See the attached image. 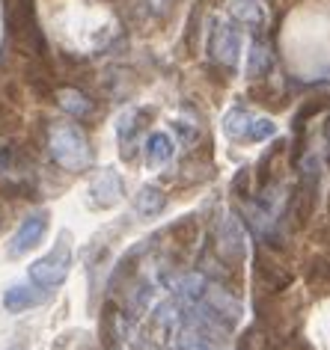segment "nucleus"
Returning a JSON list of instances; mask_svg holds the SVG:
<instances>
[{
	"label": "nucleus",
	"mask_w": 330,
	"mask_h": 350,
	"mask_svg": "<svg viewBox=\"0 0 330 350\" xmlns=\"http://www.w3.org/2000/svg\"><path fill=\"white\" fill-rule=\"evenodd\" d=\"M48 148H51V157L68 172H84L92 161L90 143H86L84 131L75 128V125H54L51 128Z\"/></svg>",
	"instance_id": "obj_1"
},
{
	"label": "nucleus",
	"mask_w": 330,
	"mask_h": 350,
	"mask_svg": "<svg viewBox=\"0 0 330 350\" xmlns=\"http://www.w3.org/2000/svg\"><path fill=\"white\" fill-rule=\"evenodd\" d=\"M68 270H72V243H68V234H63L48 256H42L39 261L30 265V282L48 291V288L66 282Z\"/></svg>",
	"instance_id": "obj_2"
},
{
	"label": "nucleus",
	"mask_w": 330,
	"mask_h": 350,
	"mask_svg": "<svg viewBox=\"0 0 330 350\" xmlns=\"http://www.w3.org/2000/svg\"><path fill=\"white\" fill-rule=\"evenodd\" d=\"M217 252L229 265H241L247 258V238L236 211H227L223 220H217Z\"/></svg>",
	"instance_id": "obj_3"
},
{
	"label": "nucleus",
	"mask_w": 330,
	"mask_h": 350,
	"mask_svg": "<svg viewBox=\"0 0 330 350\" xmlns=\"http://www.w3.org/2000/svg\"><path fill=\"white\" fill-rule=\"evenodd\" d=\"M208 54H212L214 63L220 66H236L238 54H241V36L236 30V24H214L212 39H208Z\"/></svg>",
	"instance_id": "obj_4"
},
{
	"label": "nucleus",
	"mask_w": 330,
	"mask_h": 350,
	"mask_svg": "<svg viewBox=\"0 0 330 350\" xmlns=\"http://www.w3.org/2000/svg\"><path fill=\"white\" fill-rule=\"evenodd\" d=\"M48 232V211H36L30 214L27 220L18 226V232L12 234V243H10V256L18 258L24 252H30L33 247H39L42 238H45Z\"/></svg>",
	"instance_id": "obj_5"
},
{
	"label": "nucleus",
	"mask_w": 330,
	"mask_h": 350,
	"mask_svg": "<svg viewBox=\"0 0 330 350\" xmlns=\"http://www.w3.org/2000/svg\"><path fill=\"white\" fill-rule=\"evenodd\" d=\"M90 196H92V205H99V208L116 205L123 199V178L114 170H101L90 181Z\"/></svg>",
	"instance_id": "obj_6"
},
{
	"label": "nucleus",
	"mask_w": 330,
	"mask_h": 350,
	"mask_svg": "<svg viewBox=\"0 0 330 350\" xmlns=\"http://www.w3.org/2000/svg\"><path fill=\"white\" fill-rule=\"evenodd\" d=\"M45 300V288L39 285H12L10 291L3 294V306L10 312H24V309H33V306H39Z\"/></svg>",
	"instance_id": "obj_7"
},
{
	"label": "nucleus",
	"mask_w": 330,
	"mask_h": 350,
	"mask_svg": "<svg viewBox=\"0 0 330 350\" xmlns=\"http://www.w3.org/2000/svg\"><path fill=\"white\" fill-rule=\"evenodd\" d=\"M173 152H176V143L167 137V134H149L146 137V143H143V154H146V163L149 166H164V163H170L173 161Z\"/></svg>",
	"instance_id": "obj_8"
},
{
	"label": "nucleus",
	"mask_w": 330,
	"mask_h": 350,
	"mask_svg": "<svg viewBox=\"0 0 330 350\" xmlns=\"http://www.w3.org/2000/svg\"><path fill=\"white\" fill-rule=\"evenodd\" d=\"M164 205H167V196H164V190L155 187V185L140 187V193L134 196V211L140 217H158L164 211Z\"/></svg>",
	"instance_id": "obj_9"
},
{
	"label": "nucleus",
	"mask_w": 330,
	"mask_h": 350,
	"mask_svg": "<svg viewBox=\"0 0 330 350\" xmlns=\"http://www.w3.org/2000/svg\"><path fill=\"white\" fill-rule=\"evenodd\" d=\"M137 119H140V110L128 107L123 116H119V122H116V134H119V146H123V157L134 154V137H137V131H140Z\"/></svg>",
	"instance_id": "obj_10"
},
{
	"label": "nucleus",
	"mask_w": 330,
	"mask_h": 350,
	"mask_svg": "<svg viewBox=\"0 0 330 350\" xmlns=\"http://www.w3.org/2000/svg\"><path fill=\"white\" fill-rule=\"evenodd\" d=\"M274 68V57H271V48L265 42H253L250 45V54H247V77H265L268 72Z\"/></svg>",
	"instance_id": "obj_11"
},
{
	"label": "nucleus",
	"mask_w": 330,
	"mask_h": 350,
	"mask_svg": "<svg viewBox=\"0 0 330 350\" xmlns=\"http://www.w3.org/2000/svg\"><path fill=\"white\" fill-rule=\"evenodd\" d=\"M253 119H256V116H253L250 110L236 107V110H229L227 116H223V131H227V137H232V139H247Z\"/></svg>",
	"instance_id": "obj_12"
},
{
	"label": "nucleus",
	"mask_w": 330,
	"mask_h": 350,
	"mask_svg": "<svg viewBox=\"0 0 330 350\" xmlns=\"http://www.w3.org/2000/svg\"><path fill=\"white\" fill-rule=\"evenodd\" d=\"M307 285L316 294H330V258H316L307 270Z\"/></svg>",
	"instance_id": "obj_13"
},
{
	"label": "nucleus",
	"mask_w": 330,
	"mask_h": 350,
	"mask_svg": "<svg viewBox=\"0 0 330 350\" xmlns=\"http://www.w3.org/2000/svg\"><path fill=\"white\" fill-rule=\"evenodd\" d=\"M57 98H60V107L66 113H72V116H90L92 113V101L77 90H60Z\"/></svg>",
	"instance_id": "obj_14"
},
{
	"label": "nucleus",
	"mask_w": 330,
	"mask_h": 350,
	"mask_svg": "<svg viewBox=\"0 0 330 350\" xmlns=\"http://www.w3.org/2000/svg\"><path fill=\"white\" fill-rule=\"evenodd\" d=\"M232 15H236L238 21L250 24V27L262 24V6H259V0H236V3H232Z\"/></svg>",
	"instance_id": "obj_15"
},
{
	"label": "nucleus",
	"mask_w": 330,
	"mask_h": 350,
	"mask_svg": "<svg viewBox=\"0 0 330 350\" xmlns=\"http://www.w3.org/2000/svg\"><path fill=\"white\" fill-rule=\"evenodd\" d=\"M277 134V125L271 119H253V125H250V134H247V143H262V139L274 137Z\"/></svg>",
	"instance_id": "obj_16"
},
{
	"label": "nucleus",
	"mask_w": 330,
	"mask_h": 350,
	"mask_svg": "<svg viewBox=\"0 0 330 350\" xmlns=\"http://www.w3.org/2000/svg\"><path fill=\"white\" fill-rule=\"evenodd\" d=\"M173 131H176V134L181 137V143H185V146H194V143H196V137H199V131H196V128H190L188 122H176V125H173Z\"/></svg>",
	"instance_id": "obj_17"
},
{
	"label": "nucleus",
	"mask_w": 330,
	"mask_h": 350,
	"mask_svg": "<svg viewBox=\"0 0 330 350\" xmlns=\"http://www.w3.org/2000/svg\"><path fill=\"white\" fill-rule=\"evenodd\" d=\"M280 350H312V347H309V345H303V341H294V338H292L289 345H283Z\"/></svg>",
	"instance_id": "obj_18"
},
{
	"label": "nucleus",
	"mask_w": 330,
	"mask_h": 350,
	"mask_svg": "<svg viewBox=\"0 0 330 350\" xmlns=\"http://www.w3.org/2000/svg\"><path fill=\"white\" fill-rule=\"evenodd\" d=\"M164 3H167V0H152V6H155V10H161Z\"/></svg>",
	"instance_id": "obj_19"
},
{
	"label": "nucleus",
	"mask_w": 330,
	"mask_h": 350,
	"mask_svg": "<svg viewBox=\"0 0 330 350\" xmlns=\"http://www.w3.org/2000/svg\"><path fill=\"white\" fill-rule=\"evenodd\" d=\"M12 350H24V347H12Z\"/></svg>",
	"instance_id": "obj_20"
}]
</instances>
